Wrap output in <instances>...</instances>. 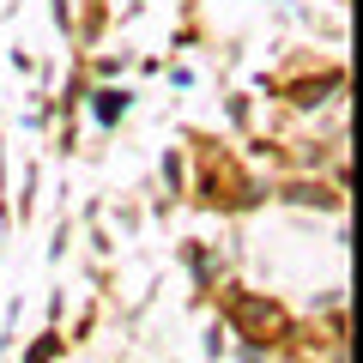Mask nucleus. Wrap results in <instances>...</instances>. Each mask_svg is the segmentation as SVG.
I'll return each mask as SVG.
<instances>
[{
	"label": "nucleus",
	"instance_id": "obj_1",
	"mask_svg": "<svg viewBox=\"0 0 363 363\" xmlns=\"http://www.w3.org/2000/svg\"><path fill=\"white\" fill-rule=\"evenodd\" d=\"M236 315L248 327H279V309H260V303H236Z\"/></svg>",
	"mask_w": 363,
	"mask_h": 363
}]
</instances>
